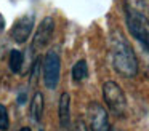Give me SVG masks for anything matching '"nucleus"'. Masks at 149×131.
Here are the masks:
<instances>
[{"label":"nucleus","instance_id":"f3484780","mask_svg":"<svg viewBox=\"0 0 149 131\" xmlns=\"http://www.w3.org/2000/svg\"><path fill=\"white\" fill-rule=\"evenodd\" d=\"M18 101H19V102H23V101H26V94H24V93H23V94H21V96H19V99H18Z\"/></svg>","mask_w":149,"mask_h":131},{"label":"nucleus","instance_id":"423d86ee","mask_svg":"<svg viewBox=\"0 0 149 131\" xmlns=\"http://www.w3.org/2000/svg\"><path fill=\"white\" fill-rule=\"evenodd\" d=\"M53 29H55V21H53L52 16H45V18L40 21V24L37 26L36 35H34V48H43L48 45L50 38L53 35Z\"/></svg>","mask_w":149,"mask_h":131},{"label":"nucleus","instance_id":"9b49d317","mask_svg":"<svg viewBox=\"0 0 149 131\" xmlns=\"http://www.w3.org/2000/svg\"><path fill=\"white\" fill-rule=\"evenodd\" d=\"M138 59V69L141 67L143 73L149 78V46L139 43V54L136 56Z\"/></svg>","mask_w":149,"mask_h":131},{"label":"nucleus","instance_id":"9d476101","mask_svg":"<svg viewBox=\"0 0 149 131\" xmlns=\"http://www.w3.org/2000/svg\"><path fill=\"white\" fill-rule=\"evenodd\" d=\"M71 75H72V80H74V83L84 82V80L88 77V64H87V61H85V59L77 61V62L72 66Z\"/></svg>","mask_w":149,"mask_h":131},{"label":"nucleus","instance_id":"ddd939ff","mask_svg":"<svg viewBox=\"0 0 149 131\" xmlns=\"http://www.w3.org/2000/svg\"><path fill=\"white\" fill-rule=\"evenodd\" d=\"M10 126V118H8V110L3 104H0V131H7Z\"/></svg>","mask_w":149,"mask_h":131},{"label":"nucleus","instance_id":"1a4fd4ad","mask_svg":"<svg viewBox=\"0 0 149 131\" xmlns=\"http://www.w3.org/2000/svg\"><path fill=\"white\" fill-rule=\"evenodd\" d=\"M43 115V96L42 93H34L32 101H31V117L34 121H40Z\"/></svg>","mask_w":149,"mask_h":131},{"label":"nucleus","instance_id":"0eeeda50","mask_svg":"<svg viewBox=\"0 0 149 131\" xmlns=\"http://www.w3.org/2000/svg\"><path fill=\"white\" fill-rule=\"evenodd\" d=\"M32 29H34V16L32 15L21 16V18L13 24L11 37H13V40L16 42V43H24V42L29 38Z\"/></svg>","mask_w":149,"mask_h":131},{"label":"nucleus","instance_id":"f8f14e48","mask_svg":"<svg viewBox=\"0 0 149 131\" xmlns=\"http://www.w3.org/2000/svg\"><path fill=\"white\" fill-rule=\"evenodd\" d=\"M24 62V56L21 51L18 50H11L10 51V56H8V66H10V70L13 73H19L21 67H23Z\"/></svg>","mask_w":149,"mask_h":131},{"label":"nucleus","instance_id":"f257e3e1","mask_svg":"<svg viewBox=\"0 0 149 131\" xmlns=\"http://www.w3.org/2000/svg\"><path fill=\"white\" fill-rule=\"evenodd\" d=\"M111 58L112 66L119 75L125 78H133L138 73V59L136 53L128 43L122 32L116 30L111 35Z\"/></svg>","mask_w":149,"mask_h":131},{"label":"nucleus","instance_id":"f03ea898","mask_svg":"<svg viewBox=\"0 0 149 131\" xmlns=\"http://www.w3.org/2000/svg\"><path fill=\"white\" fill-rule=\"evenodd\" d=\"M125 19L127 27L130 34L135 37V40L141 45L149 46V18H146L139 10L125 6Z\"/></svg>","mask_w":149,"mask_h":131},{"label":"nucleus","instance_id":"a211bd4d","mask_svg":"<svg viewBox=\"0 0 149 131\" xmlns=\"http://www.w3.org/2000/svg\"><path fill=\"white\" fill-rule=\"evenodd\" d=\"M19 131H32V130H31V128L29 126H24V128H21V130Z\"/></svg>","mask_w":149,"mask_h":131},{"label":"nucleus","instance_id":"dca6fc26","mask_svg":"<svg viewBox=\"0 0 149 131\" xmlns=\"http://www.w3.org/2000/svg\"><path fill=\"white\" fill-rule=\"evenodd\" d=\"M3 29H5V19H3V16L0 15V32L3 30Z\"/></svg>","mask_w":149,"mask_h":131},{"label":"nucleus","instance_id":"20e7f679","mask_svg":"<svg viewBox=\"0 0 149 131\" xmlns=\"http://www.w3.org/2000/svg\"><path fill=\"white\" fill-rule=\"evenodd\" d=\"M59 72H61V59L55 51L47 53L45 59L42 62V73H43V83L47 88L55 89L59 83Z\"/></svg>","mask_w":149,"mask_h":131},{"label":"nucleus","instance_id":"7ed1b4c3","mask_svg":"<svg viewBox=\"0 0 149 131\" xmlns=\"http://www.w3.org/2000/svg\"><path fill=\"white\" fill-rule=\"evenodd\" d=\"M103 98L107 109L116 117H123L127 114V98L123 89L112 80H107L103 85Z\"/></svg>","mask_w":149,"mask_h":131},{"label":"nucleus","instance_id":"39448f33","mask_svg":"<svg viewBox=\"0 0 149 131\" xmlns=\"http://www.w3.org/2000/svg\"><path fill=\"white\" fill-rule=\"evenodd\" d=\"M87 120L90 131H111L107 110L98 102H91L87 109Z\"/></svg>","mask_w":149,"mask_h":131},{"label":"nucleus","instance_id":"4468645a","mask_svg":"<svg viewBox=\"0 0 149 131\" xmlns=\"http://www.w3.org/2000/svg\"><path fill=\"white\" fill-rule=\"evenodd\" d=\"M138 3H139V11L146 18H149V0H138Z\"/></svg>","mask_w":149,"mask_h":131},{"label":"nucleus","instance_id":"6e6552de","mask_svg":"<svg viewBox=\"0 0 149 131\" xmlns=\"http://www.w3.org/2000/svg\"><path fill=\"white\" fill-rule=\"evenodd\" d=\"M58 118H59V126L64 131L69 130V126H71V96H69V93H63L59 96Z\"/></svg>","mask_w":149,"mask_h":131},{"label":"nucleus","instance_id":"2eb2a0df","mask_svg":"<svg viewBox=\"0 0 149 131\" xmlns=\"http://www.w3.org/2000/svg\"><path fill=\"white\" fill-rule=\"evenodd\" d=\"M72 131H88V126L84 123L82 120H79L77 123L74 125V128H72Z\"/></svg>","mask_w":149,"mask_h":131}]
</instances>
